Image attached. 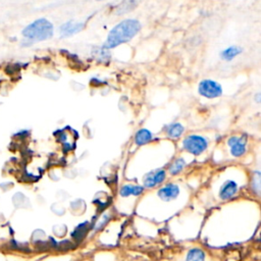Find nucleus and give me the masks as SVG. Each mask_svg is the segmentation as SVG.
Listing matches in <instances>:
<instances>
[{
  "label": "nucleus",
  "instance_id": "f257e3e1",
  "mask_svg": "<svg viewBox=\"0 0 261 261\" xmlns=\"http://www.w3.org/2000/svg\"><path fill=\"white\" fill-rule=\"evenodd\" d=\"M141 30V23L139 20L134 18L123 19L118 22L109 32L104 49H112L121 44L129 42Z\"/></svg>",
  "mask_w": 261,
  "mask_h": 261
},
{
  "label": "nucleus",
  "instance_id": "f03ea898",
  "mask_svg": "<svg viewBox=\"0 0 261 261\" xmlns=\"http://www.w3.org/2000/svg\"><path fill=\"white\" fill-rule=\"evenodd\" d=\"M53 24L46 18H39L22 30V36L31 42H41L53 36Z\"/></svg>",
  "mask_w": 261,
  "mask_h": 261
},
{
  "label": "nucleus",
  "instance_id": "7ed1b4c3",
  "mask_svg": "<svg viewBox=\"0 0 261 261\" xmlns=\"http://www.w3.org/2000/svg\"><path fill=\"white\" fill-rule=\"evenodd\" d=\"M182 145L185 150L189 153L194 155H200L207 149L208 142L204 137L198 135H191L184 140Z\"/></svg>",
  "mask_w": 261,
  "mask_h": 261
},
{
  "label": "nucleus",
  "instance_id": "20e7f679",
  "mask_svg": "<svg viewBox=\"0 0 261 261\" xmlns=\"http://www.w3.org/2000/svg\"><path fill=\"white\" fill-rule=\"evenodd\" d=\"M198 92L205 98L214 99L222 95V87L213 80H203L198 86Z\"/></svg>",
  "mask_w": 261,
  "mask_h": 261
},
{
  "label": "nucleus",
  "instance_id": "39448f33",
  "mask_svg": "<svg viewBox=\"0 0 261 261\" xmlns=\"http://www.w3.org/2000/svg\"><path fill=\"white\" fill-rule=\"evenodd\" d=\"M247 139L245 136H232L228 139L227 144L230 147V153L234 157H240L246 152Z\"/></svg>",
  "mask_w": 261,
  "mask_h": 261
},
{
  "label": "nucleus",
  "instance_id": "423d86ee",
  "mask_svg": "<svg viewBox=\"0 0 261 261\" xmlns=\"http://www.w3.org/2000/svg\"><path fill=\"white\" fill-rule=\"evenodd\" d=\"M164 179H165V171L163 169L153 170L144 177V186L146 188L151 189L161 184Z\"/></svg>",
  "mask_w": 261,
  "mask_h": 261
},
{
  "label": "nucleus",
  "instance_id": "0eeeda50",
  "mask_svg": "<svg viewBox=\"0 0 261 261\" xmlns=\"http://www.w3.org/2000/svg\"><path fill=\"white\" fill-rule=\"evenodd\" d=\"M84 27H85L84 22H79L73 20L66 21L60 27V35L62 37H69V36L75 35L80 33L84 29Z\"/></svg>",
  "mask_w": 261,
  "mask_h": 261
},
{
  "label": "nucleus",
  "instance_id": "6e6552de",
  "mask_svg": "<svg viewBox=\"0 0 261 261\" xmlns=\"http://www.w3.org/2000/svg\"><path fill=\"white\" fill-rule=\"evenodd\" d=\"M178 193H179V189L176 185L168 184V185L162 187L158 191V196L160 197V199H162L164 201H170V200L175 199L177 197Z\"/></svg>",
  "mask_w": 261,
  "mask_h": 261
},
{
  "label": "nucleus",
  "instance_id": "1a4fd4ad",
  "mask_svg": "<svg viewBox=\"0 0 261 261\" xmlns=\"http://www.w3.org/2000/svg\"><path fill=\"white\" fill-rule=\"evenodd\" d=\"M238 192V185L233 180H226L220 188L219 196L222 200L230 199Z\"/></svg>",
  "mask_w": 261,
  "mask_h": 261
},
{
  "label": "nucleus",
  "instance_id": "9d476101",
  "mask_svg": "<svg viewBox=\"0 0 261 261\" xmlns=\"http://www.w3.org/2000/svg\"><path fill=\"white\" fill-rule=\"evenodd\" d=\"M242 52H243V49H242L241 47H239V46H230V47L225 48V49L221 52L220 56H221V58H222L223 60H225V61H230V60H232L234 57H237L238 55H240Z\"/></svg>",
  "mask_w": 261,
  "mask_h": 261
},
{
  "label": "nucleus",
  "instance_id": "9b49d317",
  "mask_svg": "<svg viewBox=\"0 0 261 261\" xmlns=\"http://www.w3.org/2000/svg\"><path fill=\"white\" fill-rule=\"evenodd\" d=\"M139 0H123L119 5H117L115 13L120 15L123 13H126L133 9L136 8V6L138 5Z\"/></svg>",
  "mask_w": 261,
  "mask_h": 261
},
{
  "label": "nucleus",
  "instance_id": "f8f14e48",
  "mask_svg": "<svg viewBox=\"0 0 261 261\" xmlns=\"http://www.w3.org/2000/svg\"><path fill=\"white\" fill-rule=\"evenodd\" d=\"M152 140V133L146 128H142L137 132L135 137V142L137 145L142 146L149 143Z\"/></svg>",
  "mask_w": 261,
  "mask_h": 261
},
{
  "label": "nucleus",
  "instance_id": "ddd939ff",
  "mask_svg": "<svg viewBox=\"0 0 261 261\" xmlns=\"http://www.w3.org/2000/svg\"><path fill=\"white\" fill-rule=\"evenodd\" d=\"M144 191L142 186H136V185H125L120 190V195L123 197L127 196H138Z\"/></svg>",
  "mask_w": 261,
  "mask_h": 261
},
{
  "label": "nucleus",
  "instance_id": "4468645a",
  "mask_svg": "<svg viewBox=\"0 0 261 261\" xmlns=\"http://www.w3.org/2000/svg\"><path fill=\"white\" fill-rule=\"evenodd\" d=\"M184 130H185L184 126L178 122H174V123H171V124L166 126L167 136L170 137V138H173V139L178 138L179 136H181Z\"/></svg>",
  "mask_w": 261,
  "mask_h": 261
},
{
  "label": "nucleus",
  "instance_id": "2eb2a0df",
  "mask_svg": "<svg viewBox=\"0 0 261 261\" xmlns=\"http://www.w3.org/2000/svg\"><path fill=\"white\" fill-rule=\"evenodd\" d=\"M186 261H205V253L200 249H191L187 254Z\"/></svg>",
  "mask_w": 261,
  "mask_h": 261
},
{
  "label": "nucleus",
  "instance_id": "dca6fc26",
  "mask_svg": "<svg viewBox=\"0 0 261 261\" xmlns=\"http://www.w3.org/2000/svg\"><path fill=\"white\" fill-rule=\"evenodd\" d=\"M185 164H186V162H185V160H184L182 158H177L176 160H174V161L171 163V165H170V167H169L170 173L173 174V175H174V174H177L178 172H180V171L182 170Z\"/></svg>",
  "mask_w": 261,
  "mask_h": 261
},
{
  "label": "nucleus",
  "instance_id": "f3484780",
  "mask_svg": "<svg viewBox=\"0 0 261 261\" xmlns=\"http://www.w3.org/2000/svg\"><path fill=\"white\" fill-rule=\"evenodd\" d=\"M256 100H257V102L259 103V101H260V94H257V96H256Z\"/></svg>",
  "mask_w": 261,
  "mask_h": 261
},
{
  "label": "nucleus",
  "instance_id": "a211bd4d",
  "mask_svg": "<svg viewBox=\"0 0 261 261\" xmlns=\"http://www.w3.org/2000/svg\"><path fill=\"white\" fill-rule=\"evenodd\" d=\"M98 1H102V0H98Z\"/></svg>",
  "mask_w": 261,
  "mask_h": 261
}]
</instances>
